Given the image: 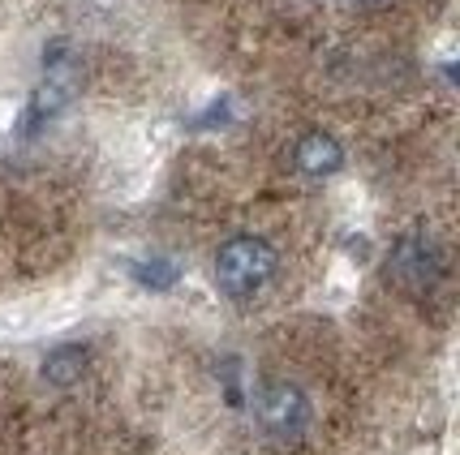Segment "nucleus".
<instances>
[{"label":"nucleus","instance_id":"1","mask_svg":"<svg viewBox=\"0 0 460 455\" xmlns=\"http://www.w3.org/2000/svg\"><path fill=\"white\" fill-rule=\"evenodd\" d=\"M271 276H276V249L262 237H233L216 254V284L233 301H250L262 293Z\"/></svg>","mask_w":460,"mask_h":455},{"label":"nucleus","instance_id":"2","mask_svg":"<svg viewBox=\"0 0 460 455\" xmlns=\"http://www.w3.org/2000/svg\"><path fill=\"white\" fill-rule=\"evenodd\" d=\"M259 421L271 438L293 442V438H301L305 425H310V399H305V391L293 387V382H271L259 396Z\"/></svg>","mask_w":460,"mask_h":455},{"label":"nucleus","instance_id":"3","mask_svg":"<svg viewBox=\"0 0 460 455\" xmlns=\"http://www.w3.org/2000/svg\"><path fill=\"white\" fill-rule=\"evenodd\" d=\"M392 276L404 284L409 293H430L443 276V258L426 237H404L392 254Z\"/></svg>","mask_w":460,"mask_h":455},{"label":"nucleus","instance_id":"4","mask_svg":"<svg viewBox=\"0 0 460 455\" xmlns=\"http://www.w3.org/2000/svg\"><path fill=\"white\" fill-rule=\"evenodd\" d=\"M341 163H344V151L332 134L314 129V134H305L297 142V168L305 177H332V172H341Z\"/></svg>","mask_w":460,"mask_h":455},{"label":"nucleus","instance_id":"5","mask_svg":"<svg viewBox=\"0 0 460 455\" xmlns=\"http://www.w3.org/2000/svg\"><path fill=\"white\" fill-rule=\"evenodd\" d=\"M82 374H86V348H82V344L52 348L48 361H43V378H48L52 387H74Z\"/></svg>","mask_w":460,"mask_h":455},{"label":"nucleus","instance_id":"6","mask_svg":"<svg viewBox=\"0 0 460 455\" xmlns=\"http://www.w3.org/2000/svg\"><path fill=\"white\" fill-rule=\"evenodd\" d=\"M138 279L146 288H172L177 284V267L172 262H146V267H138Z\"/></svg>","mask_w":460,"mask_h":455},{"label":"nucleus","instance_id":"7","mask_svg":"<svg viewBox=\"0 0 460 455\" xmlns=\"http://www.w3.org/2000/svg\"><path fill=\"white\" fill-rule=\"evenodd\" d=\"M358 4H387V0H358Z\"/></svg>","mask_w":460,"mask_h":455}]
</instances>
